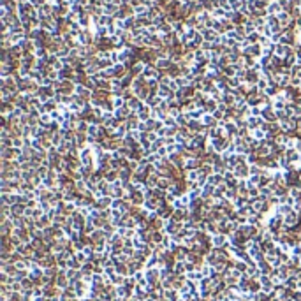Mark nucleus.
I'll list each match as a JSON object with an SVG mask.
<instances>
[{
	"label": "nucleus",
	"mask_w": 301,
	"mask_h": 301,
	"mask_svg": "<svg viewBox=\"0 0 301 301\" xmlns=\"http://www.w3.org/2000/svg\"><path fill=\"white\" fill-rule=\"evenodd\" d=\"M81 162L87 164V166L90 164V150H83L81 152Z\"/></svg>",
	"instance_id": "obj_5"
},
{
	"label": "nucleus",
	"mask_w": 301,
	"mask_h": 301,
	"mask_svg": "<svg viewBox=\"0 0 301 301\" xmlns=\"http://www.w3.org/2000/svg\"><path fill=\"white\" fill-rule=\"evenodd\" d=\"M245 204H247V199H245V197H239V199H234V206H236L238 210H241V208H243V206H245Z\"/></svg>",
	"instance_id": "obj_7"
},
{
	"label": "nucleus",
	"mask_w": 301,
	"mask_h": 301,
	"mask_svg": "<svg viewBox=\"0 0 301 301\" xmlns=\"http://www.w3.org/2000/svg\"><path fill=\"white\" fill-rule=\"evenodd\" d=\"M12 148H20V146H23L25 145V139H20V137H16V139H12Z\"/></svg>",
	"instance_id": "obj_10"
},
{
	"label": "nucleus",
	"mask_w": 301,
	"mask_h": 301,
	"mask_svg": "<svg viewBox=\"0 0 301 301\" xmlns=\"http://www.w3.org/2000/svg\"><path fill=\"white\" fill-rule=\"evenodd\" d=\"M294 148H296L298 152H301V141H296V143H294Z\"/></svg>",
	"instance_id": "obj_15"
},
{
	"label": "nucleus",
	"mask_w": 301,
	"mask_h": 301,
	"mask_svg": "<svg viewBox=\"0 0 301 301\" xmlns=\"http://www.w3.org/2000/svg\"><path fill=\"white\" fill-rule=\"evenodd\" d=\"M122 104H123V100H122L120 97H116V99L113 100V106H114V108H122Z\"/></svg>",
	"instance_id": "obj_12"
},
{
	"label": "nucleus",
	"mask_w": 301,
	"mask_h": 301,
	"mask_svg": "<svg viewBox=\"0 0 301 301\" xmlns=\"http://www.w3.org/2000/svg\"><path fill=\"white\" fill-rule=\"evenodd\" d=\"M296 220H298V215H296V211H291L289 215H285V224H287V225L294 224Z\"/></svg>",
	"instance_id": "obj_4"
},
{
	"label": "nucleus",
	"mask_w": 301,
	"mask_h": 301,
	"mask_svg": "<svg viewBox=\"0 0 301 301\" xmlns=\"http://www.w3.org/2000/svg\"><path fill=\"white\" fill-rule=\"evenodd\" d=\"M222 180H224V176H220V175H211V176H208V183H211L213 187H220V185H222Z\"/></svg>",
	"instance_id": "obj_1"
},
{
	"label": "nucleus",
	"mask_w": 301,
	"mask_h": 301,
	"mask_svg": "<svg viewBox=\"0 0 301 301\" xmlns=\"http://www.w3.org/2000/svg\"><path fill=\"white\" fill-rule=\"evenodd\" d=\"M287 53H289V48L287 46H277V55H282L283 56V55H287Z\"/></svg>",
	"instance_id": "obj_11"
},
{
	"label": "nucleus",
	"mask_w": 301,
	"mask_h": 301,
	"mask_svg": "<svg viewBox=\"0 0 301 301\" xmlns=\"http://www.w3.org/2000/svg\"><path fill=\"white\" fill-rule=\"evenodd\" d=\"M224 243H225V238H224L222 234H217V236L213 238V245H215V247H222Z\"/></svg>",
	"instance_id": "obj_6"
},
{
	"label": "nucleus",
	"mask_w": 301,
	"mask_h": 301,
	"mask_svg": "<svg viewBox=\"0 0 301 301\" xmlns=\"http://www.w3.org/2000/svg\"><path fill=\"white\" fill-rule=\"evenodd\" d=\"M280 7H282V5H278V4H271V5H269V12H278Z\"/></svg>",
	"instance_id": "obj_13"
},
{
	"label": "nucleus",
	"mask_w": 301,
	"mask_h": 301,
	"mask_svg": "<svg viewBox=\"0 0 301 301\" xmlns=\"http://www.w3.org/2000/svg\"><path fill=\"white\" fill-rule=\"evenodd\" d=\"M189 127H190V131H195V129L199 131V122H190V123H189Z\"/></svg>",
	"instance_id": "obj_14"
},
{
	"label": "nucleus",
	"mask_w": 301,
	"mask_h": 301,
	"mask_svg": "<svg viewBox=\"0 0 301 301\" xmlns=\"http://www.w3.org/2000/svg\"><path fill=\"white\" fill-rule=\"evenodd\" d=\"M203 123H204V125H215V116L204 114V116H203Z\"/></svg>",
	"instance_id": "obj_9"
},
{
	"label": "nucleus",
	"mask_w": 301,
	"mask_h": 301,
	"mask_svg": "<svg viewBox=\"0 0 301 301\" xmlns=\"http://www.w3.org/2000/svg\"><path fill=\"white\" fill-rule=\"evenodd\" d=\"M252 134H254V137H257V139H264L268 134H264V131H261V129H255V131H252Z\"/></svg>",
	"instance_id": "obj_8"
},
{
	"label": "nucleus",
	"mask_w": 301,
	"mask_h": 301,
	"mask_svg": "<svg viewBox=\"0 0 301 301\" xmlns=\"http://www.w3.org/2000/svg\"><path fill=\"white\" fill-rule=\"evenodd\" d=\"M176 231H178V224H175V222H167L166 224V233H169L171 236H173Z\"/></svg>",
	"instance_id": "obj_3"
},
{
	"label": "nucleus",
	"mask_w": 301,
	"mask_h": 301,
	"mask_svg": "<svg viewBox=\"0 0 301 301\" xmlns=\"http://www.w3.org/2000/svg\"><path fill=\"white\" fill-rule=\"evenodd\" d=\"M261 122H262L261 118H257V116L254 118V116H250V118H248V127L252 129V131H255V129H259V123H261Z\"/></svg>",
	"instance_id": "obj_2"
}]
</instances>
